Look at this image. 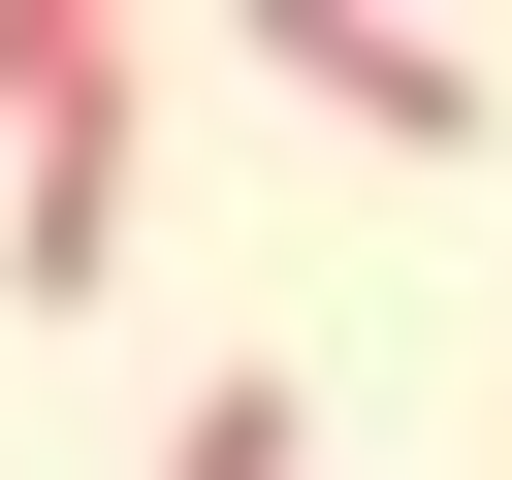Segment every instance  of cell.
<instances>
[{"label": "cell", "mask_w": 512, "mask_h": 480, "mask_svg": "<svg viewBox=\"0 0 512 480\" xmlns=\"http://www.w3.org/2000/svg\"><path fill=\"white\" fill-rule=\"evenodd\" d=\"M128 96H160L128 0H0V288H32V320L128 256Z\"/></svg>", "instance_id": "1"}, {"label": "cell", "mask_w": 512, "mask_h": 480, "mask_svg": "<svg viewBox=\"0 0 512 480\" xmlns=\"http://www.w3.org/2000/svg\"><path fill=\"white\" fill-rule=\"evenodd\" d=\"M256 64H288L352 160H480V128H512V64H480L448 0H256Z\"/></svg>", "instance_id": "2"}, {"label": "cell", "mask_w": 512, "mask_h": 480, "mask_svg": "<svg viewBox=\"0 0 512 480\" xmlns=\"http://www.w3.org/2000/svg\"><path fill=\"white\" fill-rule=\"evenodd\" d=\"M160 480H320V416H288V352H224V384L160 416Z\"/></svg>", "instance_id": "3"}]
</instances>
